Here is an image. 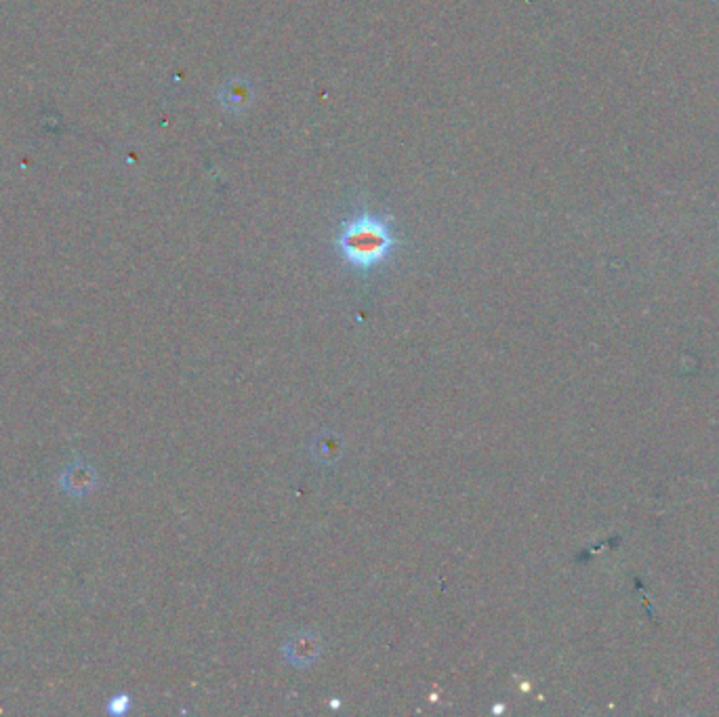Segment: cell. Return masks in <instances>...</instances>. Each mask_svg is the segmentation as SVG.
Returning a JSON list of instances; mask_svg holds the SVG:
<instances>
[{
  "instance_id": "cell-1",
  "label": "cell",
  "mask_w": 719,
  "mask_h": 717,
  "mask_svg": "<svg viewBox=\"0 0 719 717\" xmlns=\"http://www.w3.org/2000/svg\"><path fill=\"white\" fill-rule=\"evenodd\" d=\"M333 244L347 268L368 274L392 259L400 240L392 217L364 209L341 223Z\"/></svg>"
},
{
  "instance_id": "cell-2",
  "label": "cell",
  "mask_w": 719,
  "mask_h": 717,
  "mask_svg": "<svg viewBox=\"0 0 719 717\" xmlns=\"http://www.w3.org/2000/svg\"><path fill=\"white\" fill-rule=\"evenodd\" d=\"M97 482H99V478H97L95 467L85 461H74V463L66 465V469L61 471V476H59L61 490L74 499L89 497L95 490Z\"/></svg>"
},
{
  "instance_id": "cell-3",
  "label": "cell",
  "mask_w": 719,
  "mask_h": 717,
  "mask_svg": "<svg viewBox=\"0 0 719 717\" xmlns=\"http://www.w3.org/2000/svg\"><path fill=\"white\" fill-rule=\"evenodd\" d=\"M320 654V640L314 633H299L284 646V657L291 665L303 669L310 667Z\"/></svg>"
},
{
  "instance_id": "cell-4",
  "label": "cell",
  "mask_w": 719,
  "mask_h": 717,
  "mask_svg": "<svg viewBox=\"0 0 719 717\" xmlns=\"http://www.w3.org/2000/svg\"><path fill=\"white\" fill-rule=\"evenodd\" d=\"M221 104L228 110H236L240 112L242 106H246L251 101V87L244 83V80H238L236 85H225L221 89Z\"/></svg>"
},
{
  "instance_id": "cell-5",
  "label": "cell",
  "mask_w": 719,
  "mask_h": 717,
  "mask_svg": "<svg viewBox=\"0 0 719 717\" xmlns=\"http://www.w3.org/2000/svg\"><path fill=\"white\" fill-rule=\"evenodd\" d=\"M314 453L324 463H335L341 457V442L331 434H322L314 442Z\"/></svg>"
},
{
  "instance_id": "cell-6",
  "label": "cell",
  "mask_w": 719,
  "mask_h": 717,
  "mask_svg": "<svg viewBox=\"0 0 719 717\" xmlns=\"http://www.w3.org/2000/svg\"><path fill=\"white\" fill-rule=\"evenodd\" d=\"M131 705H133V701H131V696H129L127 692H120V694H114V696H112V699L108 701V705H106V711H108L110 715H116V717H120V715H127V713L131 711Z\"/></svg>"
}]
</instances>
